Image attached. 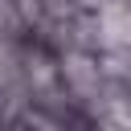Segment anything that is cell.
Here are the masks:
<instances>
[{
	"label": "cell",
	"mask_w": 131,
	"mask_h": 131,
	"mask_svg": "<svg viewBox=\"0 0 131 131\" xmlns=\"http://www.w3.org/2000/svg\"><path fill=\"white\" fill-rule=\"evenodd\" d=\"M29 82H33V86H49V82H53V66H49L45 57H33V61H29Z\"/></svg>",
	"instance_id": "2"
},
{
	"label": "cell",
	"mask_w": 131,
	"mask_h": 131,
	"mask_svg": "<svg viewBox=\"0 0 131 131\" xmlns=\"http://www.w3.org/2000/svg\"><path fill=\"white\" fill-rule=\"evenodd\" d=\"M61 74H66V82H70L78 94H90V90L98 86V61H90V57H82V53L66 57V61H61Z\"/></svg>",
	"instance_id": "1"
},
{
	"label": "cell",
	"mask_w": 131,
	"mask_h": 131,
	"mask_svg": "<svg viewBox=\"0 0 131 131\" xmlns=\"http://www.w3.org/2000/svg\"><path fill=\"white\" fill-rule=\"evenodd\" d=\"M8 70H12V49H8L4 41H0V82L8 78Z\"/></svg>",
	"instance_id": "3"
}]
</instances>
